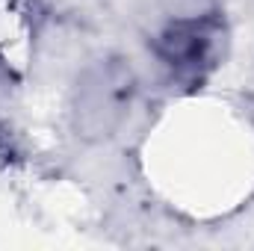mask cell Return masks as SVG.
<instances>
[{
	"mask_svg": "<svg viewBox=\"0 0 254 251\" xmlns=\"http://www.w3.org/2000/svg\"><path fill=\"white\" fill-rule=\"evenodd\" d=\"M130 89L133 80L122 63H107L89 71L77 95V125L92 136H110L125 119Z\"/></svg>",
	"mask_w": 254,
	"mask_h": 251,
	"instance_id": "6da1fadb",
	"label": "cell"
},
{
	"mask_svg": "<svg viewBox=\"0 0 254 251\" xmlns=\"http://www.w3.org/2000/svg\"><path fill=\"white\" fill-rule=\"evenodd\" d=\"M222 27L210 18L178 21L160 36V54L178 74H204L216 65Z\"/></svg>",
	"mask_w": 254,
	"mask_h": 251,
	"instance_id": "7a4b0ae2",
	"label": "cell"
}]
</instances>
